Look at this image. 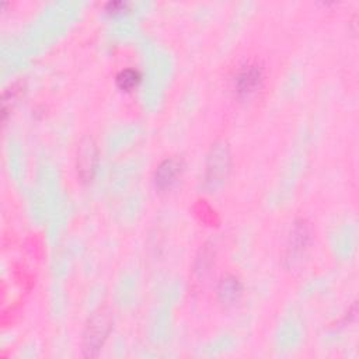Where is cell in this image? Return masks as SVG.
I'll return each instance as SVG.
<instances>
[{
  "label": "cell",
  "mask_w": 359,
  "mask_h": 359,
  "mask_svg": "<svg viewBox=\"0 0 359 359\" xmlns=\"http://www.w3.org/2000/svg\"><path fill=\"white\" fill-rule=\"evenodd\" d=\"M111 328V316L105 310H100L95 313L86 328L84 334V352L87 356L97 355L98 349L104 344Z\"/></svg>",
  "instance_id": "obj_1"
},
{
  "label": "cell",
  "mask_w": 359,
  "mask_h": 359,
  "mask_svg": "<svg viewBox=\"0 0 359 359\" xmlns=\"http://www.w3.org/2000/svg\"><path fill=\"white\" fill-rule=\"evenodd\" d=\"M264 81V70L257 63H247L234 77V88L238 95L248 97L261 88Z\"/></svg>",
  "instance_id": "obj_2"
},
{
  "label": "cell",
  "mask_w": 359,
  "mask_h": 359,
  "mask_svg": "<svg viewBox=\"0 0 359 359\" xmlns=\"http://www.w3.org/2000/svg\"><path fill=\"white\" fill-rule=\"evenodd\" d=\"M97 149L91 139H83L77 150V171L81 181H90L95 171Z\"/></svg>",
  "instance_id": "obj_3"
},
{
  "label": "cell",
  "mask_w": 359,
  "mask_h": 359,
  "mask_svg": "<svg viewBox=\"0 0 359 359\" xmlns=\"http://www.w3.org/2000/svg\"><path fill=\"white\" fill-rule=\"evenodd\" d=\"M182 163L178 158H167L164 160L156 170L154 182L156 187L161 191L168 189L172 184H175L177 178L181 175Z\"/></svg>",
  "instance_id": "obj_4"
},
{
  "label": "cell",
  "mask_w": 359,
  "mask_h": 359,
  "mask_svg": "<svg viewBox=\"0 0 359 359\" xmlns=\"http://www.w3.org/2000/svg\"><path fill=\"white\" fill-rule=\"evenodd\" d=\"M241 292H243V287L240 280L231 275L224 276L217 286V297L220 303L226 306L234 304L240 299Z\"/></svg>",
  "instance_id": "obj_5"
},
{
  "label": "cell",
  "mask_w": 359,
  "mask_h": 359,
  "mask_svg": "<svg viewBox=\"0 0 359 359\" xmlns=\"http://www.w3.org/2000/svg\"><path fill=\"white\" fill-rule=\"evenodd\" d=\"M309 237H310V233H309V229L304 224V222L302 220V222L296 223L292 230V236H290V247H289L290 257L300 255L303 252V250L307 245Z\"/></svg>",
  "instance_id": "obj_6"
},
{
  "label": "cell",
  "mask_w": 359,
  "mask_h": 359,
  "mask_svg": "<svg viewBox=\"0 0 359 359\" xmlns=\"http://www.w3.org/2000/svg\"><path fill=\"white\" fill-rule=\"evenodd\" d=\"M116 86L119 90L122 91H132L135 90L140 80H142V76L137 70H133V69H125L122 72L118 73L116 76Z\"/></svg>",
  "instance_id": "obj_7"
}]
</instances>
